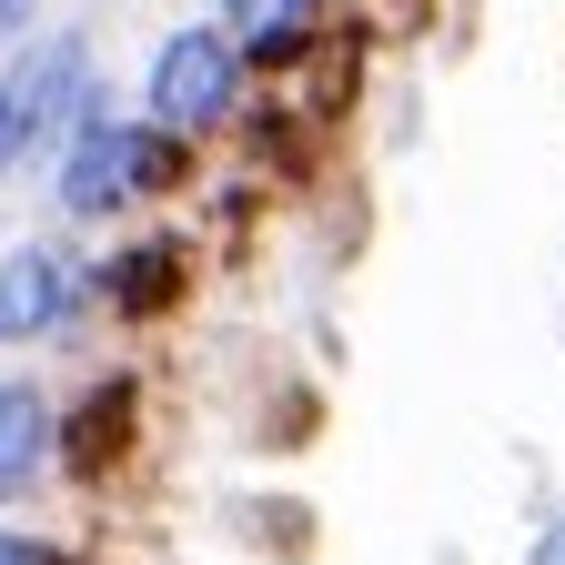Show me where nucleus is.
<instances>
[{"label": "nucleus", "mask_w": 565, "mask_h": 565, "mask_svg": "<svg viewBox=\"0 0 565 565\" xmlns=\"http://www.w3.org/2000/svg\"><path fill=\"white\" fill-rule=\"evenodd\" d=\"M102 92H92V51L82 41H31L11 51V71H0V172L31 162V152H61V131L82 121Z\"/></svg>", "instance_id": "nucleus-1"}, {"label": "nucleus", "mask_w": 565, "mask_h": 565, "mask_svg": "<svg viewBox=\"0 0 565 565\" xmlns=\"http://www.w3.org/2000/svg\"><path fill=\"white\" fill-rule=\"evenodd\" d=\"M243 111V61H233V31H172L162 51H152V82H141V121H162V131H182V141H202V131H223Z\"/></svg>", "instance_id": "nucleus-2"}, {"label": "nucleus", "mask_w": 565, "mask_h": 565, "mask_svg": "<svg viewBox=\"0 0 565 565\" xmlns=\"http://www.w3.org/2000/svg\"><path fill=\"white\" fill-rule=\"evenodd\" d=\"M131 455H141V374H92L71 404H51V475L102 494Z\"/></svg>", "instance_id": "nucleus-3"}, {"label": "nucleus", "mask_w": 565, "mask_h": 565, "mask_svg": "<svg viewBox=\"0 0 565 565\" xmlns=\"http://www.w3.org/2000/svg\"><path fill=\"white\" fill-rule=\"evenodd\" d=\"M82 303H102L111 323H162V313H182V303H192V233L152 223V233L111 243V253L82 273Z\"/></svg>", "instance_id": "nucleus-4"}, {"label": "nucleus", "mask_w": 565, "mask_h": 565, "mask_svg": "<svg viewBox=\"0 0 565 565\" xmlns=\"http://www.w3.org/2000/svg\"><path fill=\"white\" fill-rule=\"evenodd\" d=\"M51 192L71 223H111V212H131V121L111 102H92L82 121L61 131V152H51Z\"/></svg>", "instance_id": "nucleus-5"}, {"label": "nucleus", "mask_w": 565, "mask_h": 565, "mask_svg": "<svg viewBox=\"0 0 565 565\" xmlns=\"http://www.w3.org/2000/svg\"><path fill=\"white\" fill-rule=\"evenodd\" d=\"M82 323V263L61 243H11L0 253V343H51Z\"/></svg>", "instance_id": "nucleus-6"}, {"label": "nucleus", "mask_w": 565, "mask_h": 565, "mask_svg": "<svg viewBox=\"0 0 565 565\" xmlns=\"http://www.w3.org/2000/svg\"><path fill=\"white\" fill-rule=\"evenodd\" d=\"M51 484V384L11 374L0 384V515H21Z\"/></svg>", "instance_id": "nucleus-7"}, {"label": "nucleus", "mask_w": 565, "mask_h": 565, "mask_svg": "<svg viewBox=\"0 0 565 565\" xmlns=\"http://www.w3.org/2000/svg\"><path fill=\"white\" fill-rule=\"evenodd\" d=\"M182 182H192V141L162 131V121H131V212L141 202H172Z\"/></svg>", "instance_id": "nucleus-8"}, {"label": "nucleus", "mask_w": 565, "mask_h": 565, "mask_svg": "<svg viewBox=\"0 0 565 565\" xmlns=\"http://www.w3.org/2000/svg\"><path fill=\"white\" fill-rule=\"evenodd\" d=\"M313 0H223V21H233V41L243 31H273V21H303Z\"/></svg>", "instance_id": "nucleus-9"}, {"label": "nucleus", "mask_w": 565, "mask_h": 565, "mask_svg": "<svg viewBox=\"0 0 565 565\" xmlns=\"http://www.w3.org/2000/svg\"><path fill=\"white\" fill-rule=\"evenodd\" d=\"M41 545H51V535H31V525H0V565H41Z\"/></svg>", "instance_id": "nucleus-10"}, {"label": "nucleus", "mask_w": 565, "mask_h": 565, "mask_svg": "<svg viewBox=\"0 0 565 565\" xmlns=\"http://www.w3.org/2000/svg\"><path fill=\"white\" fill-rule=\"evenodd\" d=\"M31 11H41V0H0V51H21V31H31Z\"/></svg>", "instance_id": "nucleus-11"}, {"label": "nucleus", "mask_w": 565, "mask_h": 565, "mask_svg": "<svg viewBox=\"0 0 565 565\" xmlns=\"http://www.w3.org/2000/svg\"><path fill=\"white\" fill-rule=\"evenodd\" d=\"M41 565H102V555H82V545H41Z\"/></svg>", "instance_id": "nucleus-12"}, {"label": "nucleus", "mask_w": 565, "mask_h": 565, "mask_svg": "<svg viewBox=\"0 0 565 565\" xmlns=\"http://www.w3.org/2000/svg\"><path fill=\"white\" fill-rule=\"evenodd\" d=\"M535 565H565V525H555V535H545V555H535Z\"/></svg>", "instance_id": "nucleus-13"}]
</instances>
